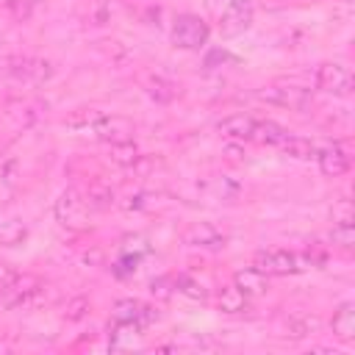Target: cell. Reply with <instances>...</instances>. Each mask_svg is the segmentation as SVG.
Wrapping results in <instances>:
<instances>
[{
	"mask_svg": "<svg viewBox=\"0 0 355 355\" xmlns=\"http://www.w3.org/2000/svg\"><path fill=\"white\" fill-rule=\"evenodd\" d=\"M333 333L341 341H349L355 336V305L352 302H341L338 311L333 313Z\"/></svg>",
	"mask_w": 355,
	"mask_h": 355,
	"instance_id": "obj_16",
	"label": "cell"
},
{
	"mask_svg": "<svg viewBox=\"0 0 355 355\" xmlns=\"http://www.w3.org/2000/svg\"><path fill=\"white\" fill-rule=\"evenodd\" d=\"M255 116H250V114H230V116H225L219 125H216V130L225 136V139H233V141H244V139H252V130H255Z\"/></svg>",
	"mask_w": 355,
	"mask_h": 355,
	"instance_id": "obj_13",
	"label": "cell"
},
{
	"mask_svg": "<svg viewBox=\"0 0 355 355\" xmlns=\"http://www.w3.org/2000/svg\"><path fill=\"white\" fill-rule=\"evenodd\" d=\"M288 136V130L272 119H263V122H255V130H252V139L266 144V147H280V141Z\"/></svg>",
	"mask_w": 355,
	"mask_h": 355,
	"instance_id": "obj_17",
	"label": "cell"
},
{
	"mask_svg": "<svg viewBox=\"0 0 355 355\" xmlns=\"http://www.w3.org/2000/svg\"><path fill=\"white\" fill-rule=\"evenodd\" d=\"M28 239V227L17 219L11 222H0V247H17Z\"/></svg>",
	"mask_w": 355,
	"mask_h": 355,
	"instance_id": "obj_26",
	"label": "cell"
},
{
	"mask_svg": "<svg viewBox=\"0 0 355 355\" xmlns=\"http://www.w3.org/2000/svg\"><path fill=\"white\" fill-rule=\"evenodd\" d=\"M0 75L19 80V83H44L53 75V64L33 55H11L0 61Z\"/></svg>",
	"mask_w": 355,
	"mask_h": 355,
	"instance_id": "obj_3",
	"label": "cell"
},
{
	"mask_svg": "<svg viewBox=\"0 0 355 355\" xmlns=\"http://www.w3.org/2000/svg\"><path fill=\"white\" fill-rule=\"evenodd\" d=\"M44 294V283L36 275H19L0 291V311H11V308H22L31 305L36 300H42Z\"/></svg>",
	"mask_w": 355,
	"mask_h": 355,
	"instance_id": "obj_4",
	"label": "cell"
},
{
	"mask_svg": "<svg viewBox=\"0 0 355 355\" xmlns=\"http://www.w3.org/2000/svg\"><path fill=\"white\" fill-rule=\"evenodd\" d=\"M183 244L200 247V250H222L227 244V236L211 222H197V225L183 230Z\"/></svg>",
	"mask_w": 355,
	"mask_h": 355,
	"instance_id": "obj_8",
	"label": "cell"
},
{
	"mask_svg": "<svg viewBox=\"0 0 355 355\" xmlns=\"http://www.w3.org/2000/svg\"><path fill=\"white\" fill-rule=\"evenodd\" d=\"M108 158L119 166H133L136 158H139V147L133 144V139H125V141H114L108 144Z\"/></svg>",
	"mask_w": 355,
	"mask_h": 355,
	"instance_id": "obj_25",
	"label": "cell"
},
{
	"mask_svg": "<svg viewBox=\"0 0 355 355\" xmlns=\"http://www.w3.org/2000/svg\"><path fill=\"white\" fill-rule=\"evenodd\" d=\"M255 97L266 105H277V108H288V111H305L313 103L311 89L297 86V83H269V86L258 89Z\"/></svg>",
	"mask_w": 355,
	"mask_h": 355,
	"instance_id": "obj_2",
	"label": "cell"
},
{
	"mask_svg": "<svg viewBox=\"0 0 355 355\" xmlns=\"http://www.w3.org/2000/svg\"><path fill=\"white\" fill-rule=\"evenodd\" d=\"M313 83L319 92H327V94H336V97H349L352 94V72L338 64V61H322L316 69H313Z\"/></svg>",
	"mask_w": 355,
	"mask_h": 355,
	"instance_id": "obj_5",
	"label": "cell"
},
{
	"mask_svg": "<svg viewBox=\"0 0 355 355\" xmlns=\"http://www.w3.org/2000/svg\"><path fill=\"white\" fill-rule=\"evenodd\" d=\"M114 316L116 319H128V322H136L139 327H147L158 319V311L141 300H119L114 305Z\"/></svg>",
	"mask_w": 355,
	"mask_h": 355,
	"instance_id": "obj_12",
	"label": "cell"
},
{
	"mask_svg": "<svg viewBox=\"0 0 355 355\" xmlns=\"http://www.w3.org/2000/svg\"><path fill=\"white\" fill-rule=\"evenodd\" d=\"M100 116H103V111L80 108V111H75V114H69V116L64 119V128H69V130H75V133H89Z\"/></svg>",
	"mask_w": 355,
	"mask_h": 355,
	"instance_id": "obj_24",
	"label": "cell"
},
{
	"mask_svg": "<svg viewBox=\"0 0 355 355\" xmlns=\"http://www.w3.org/2000/svg\"><path fill=\"white\" fill-rule=\"evenodd\" d=\"M255 19V8L250 0H227V6L219 14V31L222 36H239L244 33Z\"/></svg>",
	"mask_w": 355,
	"mask_h": 355,
	"instance_id": "obj_7",
	"label": "cell"
},
{
	"mask_svg": "<svg viewBox=\"0 0 355 355\" xmlns=\"http://www.w3.org/2000/svg\"><path fill=\"white\" fill-rule=\"evenodd\" d=\"M252 266L261 269L266 277L269 275H297L308 266H313L311 252H291V250H261L252 258Z\"/></svg>",
	"mask_w": 355,
	"mask_h": 355,
	"instance_id": "obj_1",
	"label": "cell"
},
{
	"mask_svg": "<svg viewBox=\"0 0 355 355\" xmlns=\"http://www.w3.org/2000/svg\"><path fill=\"white\" fill-rule=\"evenodd\" d=\"M14 277H17V272H14L8 263H3V261H0V291H3Z\"/></svg>",
	"mask_w": 355,
	"mask_h": 355,
	"instance_id": "obj_32",
	"label": "cell"
},
{
	"mask_svg": "<svg viewBox=\"0 0 355 355\" xmlns=\"http://www.w3.org/2000/svg\"><path fill=\"white\" fill-rule=\"evenodd\" d=\"M316 161H319V169L327 178H338V175H344L349 169V153L338 141H333V144H327L322 150L316 147Z\"/></svg>",
	"mask_w": 355,
	"mask_h": 355,
	"instance_id": "obj_10",
	"label": "cell"
},
{
	"mask_svg": "<svg viewBox=\"0 0 355 355\" xmlns=\"http://www.w3.org/2000/svg\"><path fill=\"white\" fill-rule=\"evenodd\" d=\"M83 211H86L83 194L75 191V189H64V191L58 194L55 205H53V214H55V219H58L61 225H75V222L83 216Z\"/></svg>",
	"mask_w": 355,
	"mask_h": 355,
	"instance_id": "obj_11",
	"label": "cell"
},
{
	"mask_svg": "<svg viewBox=\"0 0 355 355\" xmlns=\"http://www.w3.org/2000/svg\"><path fill=\"white\" fill-rule=\"evenodd\" d=\"M233 286H236L244 297H258V294H263V291L269 288V280H266V275H263L261 269L247 266V269H239V272L233 275Z\"/></svg>",
	"mask_w": 355,
	"mask_h": 355,
	"instance_id": "obj_15",
	"label": "cell"
},
{
	"mask_svg": "<svg viewBox=\"0 0 355 355\" xmlns=\"http://www.w3.org/2000/svg\"><path fill=\"white\" fill-rule=\"evenodd\" d=\"M172 283H175V291H180V294H186V297H191V300H205V288H202V283H197L194 277L178 275V277H172Z\"/></svg>",
	"mask_w": 355,
	"mask_h": 355,
	"instance_id": "obj_27",
	"label": "cell"
},
{
	"mask_svg": "<svg viewBox=\"0 0 355 355\" xmlns=\"http://www.w3.org/2000/svg\"><path fill=\"white\" fill-rule=\"evenodd\" d=\"M319 330V319L316 316H308V313H294L286 319V333L288 338H308L311 333Z\"/></svg>",
	"mask_w": 355,
	"mask_h": 355,
	"instance_id": "obj_20",
	"label": "cell"
},
{
	"mask_svg": "<svg viewBox=\"0 0 355 355\" xmlns=\"http://www.w3.org/2000/svg\"><path fill=\"white\" fill-rule=\"evenodd\" d=\"M39 114H42V103L39 100H17V103H8V116L17 119L19 125L36 122Z\"/></svg>",
	"mask_w": 355,
	"mask_h": 355,
	"instance_id": "obj_22",
	"label": "cell"
},
{
	"mask_svg": "<svg viewBox=\"0 0 355 355\" xmlns=\"http://www.w3.org/2000/svg\"><path fill=\"white\" fill-rule=\"evenodd\" d=\"M247 300L250 297H244L236 286H225V288L216 291V305H219L222 313H241V311H247Z\"/></svg>",
	"mask_w": 355,
	"mask_h": 355,
	"instance_id": "obj_19",
	"label": "cell"
},
{
	"mask_svg": "<svg viewBox=\"0 0 355 355\" xmlns=\"http://www.w3.org/2000/svg\"><path fill=\"white\" fill-rule=\"evenodd\" d=\"M211 36V28L197 14H180L172 25V44L180 50H200Z\"/></svg>",
	"mask_w": 355,
	"mask_h": 355,
	"instance_id": "obj_6",
	"label": "cell"
},
{
	"mask_svg": "<svg viewBox=\"0 0 355 355\" xmlns=\"http://www.w3.org/2000/svg\"><path fill=\"white\" fill-rule=\"evenodd\" d=\"M147 94L155 103H172L178 97V83L169 78H161V75H150L147 78Z\"/></svg>",
	"mask_w": 355,
	"mask_h": 355,
	"instance_id": "obj_21",
	"label": "cell"
},
{
	"mask_svg": "<svg viewBox=\"0 0 355 355\" xmlns=\"http://www.w3.org/2000/svg\"><path fill=\"white\" fill-rule=\"evenodd\" d=\"M280 150L288 155V158H297V161H308V158H316V144L311 139H302V136H286L280 141Z\"/></svg>",
	"mask_w": 355,
	"mask_h": 355,
	"instance_id": "obj_18",
	"label": "cell"
},
{
	"mask_svg": "<svg viewBox=\"0 0 355 355\" xmlns=\"http://www.w3.org/2000/svg\"><path fill=\"white\" fill-rule=\"evenodd\" d=\"M94 139L105 141V144H114V141H125V139H133V122L128 116H100L94 122V128L89 130Z\"/></svg>",
	"mask_w": 355,
	"mask_h": 355,
	"instance_id": "obj_9",
	"label": "cell"
},
{
	"mask_svg": "<svg viewBox=\"0 0 355 355\" xmlns=\"http://www.w3.org/2000/svg\"><path fill=\"white\" fill-rule=\"evenodd\" d=\"M83 205H86L89 211H108V208L114 205V191H111L108 186H103V183H94V186H89V191L83 194Z\"/></svg>",
	"mask_w": 355,
	"mask_h": 355,
	"instance_id": "obj_23",
	"label": "cell"
},
{
	"mask_svg": "<svg viewBox=\"0 0 355 355\" xmlns=\"http://www.w3.org/2000/svg\"><path fill=\"white\" fill-rule=\"evenodd\" d=\"M150 291L166 300V297H172V291H175V283H172V277H158V280H153V283H150Z\"/></svg>",
	"mask_w": 355,
	"mask_h": 355,
	"instance_id": "obj_31",
	"label": "cell"
},
{
	"mask_svg": "<svg viewBox=\"0 0 355 355\" xmlns=\"http://www.w3.org/2000/svg\"><path fill=\"white\" fill-rule=\"evenodd\" d=\"M330 239H333V244H338V247L349 250V247L355 244V227H352V222H336V225H333Z\"/></svg>",
	"mask_w": 355,
	"mask_h": 355,
	"instance_id": "obj_29",
	"label": "cell"
},
{
	"mask_svg": "<svg viewBox=\"0 0 355 355\" xmlns=\"http://www.w3.org/2000/svg\"><path fill=\"white\" fill-rule=\"evenodd\" d=\"M36 8H39V0H6V11H8L14 19H19V22L31 19Z\"/></svg>",
	"mask_w": 355,
	"mask_h": 355,
	"instance_id": "obj_28",
	"label": "cell"
},
{
	"mask_svg": "<svg viewBox=\"0 0 355 355\" xmlns=\"http://www.w3.org/2000/svg\"><path fill=\"white\" fill-rule=\"evenodd\" d=\"M86 313H89V300H86V297H72V300L64 305V319H67V322H80Z\"/></svg>",
	"mask_w": 355,
	"mask_h": 355,
	"instance_id": "obj_30",
	"label": "cell"
},
{
	"mask_svg": "<svg viewBox=\"0 0 355 355\" xmlns=\"http://www.w3.org/2000/svg\"><path fill=\"white\" fill-rule=\"evenodd\" d=\"M141 327L136 322H128V319H111L108 322V341H111V349H128L136 344Z\"/></svg>",
	"mask_w": 355,
	"mask_h": 355,
	"instance_id": "obj_14",
	"label": "cell"
}]
</instances>
